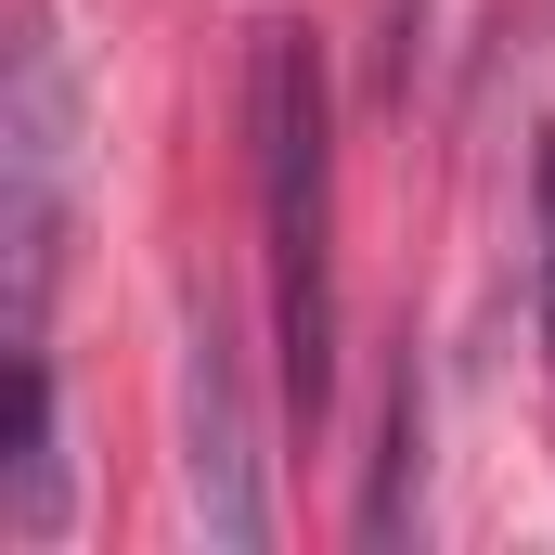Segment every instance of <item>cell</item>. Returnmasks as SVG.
I'll use <instances>...</instances> for the list:
<instances>
[{
  "label": "cell",
  "mask_w": 555,
  "mask_h": 555,
  "mask_svg": "<svg viewBox=\"0 0 555 555\" xmlns=\"http://www.w3.org/2000/svg\"><path fill=\"white\" fill-rule=\"evenodd\" d=\"M65 168H78V65L26 13L0 78V349H39L52 272H65Z\"/></svg>",
  "instance_id": "2"
},
{
  "label": "cell",
  "mask_w": 555,
  "mask_h": 555,
  "mask_svg": "<svg viewBox=\"0 0 555 555\" xmlns=\"http://www.w3.org/2000/svg\"><path fill=\"white\" fill-rule=\"evenodd\" d=\"M414 452H426V414H414V362H401L388 452H375V491H362V543H401V517H414Z\"/></svg>",
  "instance_id": "5"
},
{
  "label": "cell",
  "mask_w": 555,
  "mask_h": 555,
  "mask_svg": "<svg viewBox=\"0 0 555 555\" xmlns=\"http://www.w3.org/2000/svg\"><path fill=\"white\" fill-rule=\"evenodd\" d=\"M65 530V426H52V349H13V452H0V543Z\"/></svg>",
  "instance_id": "4"
},
{
  "label": "cell",
  "mask_w": 555,
  "mask_h": 555,
  "mask_svg": "<svg viewBox=\"0 0 555 555\" xmlns=\"http://www.w3.org/2000/svg\"><path fill=\"white\" fill-rule=\"evenodd\" d=\"M181 478H194V517L220 555L272 543V478H259V401H246V349H233V310L194 297L181 323Z\"/></svg>",
  "instance_id": "3"
},
{
  "label": "cell",
  "mask_w": 555,
  "mask_h": 555,
  "mask_svg": "<svg viewBox=\"0 0 555 555\" xmlns=\"http://www.w3.org/2000/svg\"><path fill=\"white\" fill-rule=\"evenodd\" d=\"M246 130H259V233H272V349L297 426L336 414V142H323V52L310 26H259L246 52Z\"/></svg>",
  "instance_id": "1"
},
{
  "label": "cell",
  "mask_w": 555,
  "mask_h": 555,
  "mask_svg": "<svg viewBox=\"0 0 555 555\" xmlns=\"http://www.w3.org/2000/svg\"><path fill=\"white\" fill-rule=\"evenodd\" d=\"M530 233H543V362H555V142L530 168Z\"/></svg>",
  "instance_id": "6"
}]
</instances>
